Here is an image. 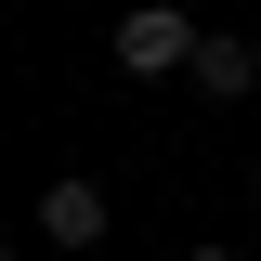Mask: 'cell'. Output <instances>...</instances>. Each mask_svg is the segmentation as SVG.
Masks as SVG:
<instances>
[{
	"instance_id": "1",
	"label": "cell",
	"mask_w": 261,
	"mask_h": 261,
	"mask_svg": "<svg viewBox=\"0 0 261 261\" xmlns=\"http://www.w3.org/2000/svg\"><path fill=\"white\" fill-rule=\"evenodd\" d=\"M196 39H209V27H196L183 0H130V13H118V39H105V53H118L130 79H196Z\"/></svg>"
},
{
	"instance_id": "2",
	"label": "cell",
	"mask_w": 261,
	"mask_h": 261,
	"mask_svg": "<svg viewBox=\"0 0 261 261\" xmlns=\"http://www.w3.org/2000/svg\"><path fill=\"white\" fill-rule=\"evenodd\" d=\"M27 222H39V248H65V261H79V248H105V222H118V209H105V183H92V170H53Z\"/></svg>"
},
{
	"instance_id": "3",
	"label": "cell",
	"mask_w": 261,
	"mask_h": 261,
	"mask_svg": "<svg viewBox=\"0 0 261 261\" xmlns=\"http://www.w3.org/2000/svg\"><path fill=\"white\" fill-rule=\"evenodd\" d=\"M196 92H209V105H248V92H261V39L209 27V39H196Z\"/></svg>"
},
{
	"instance_id": "4",
	"label": "cell",
	"mask_w": 261,
	"mask_h": 261,
	"mask_svg": "<svg viewBox=\"0 0 261 261\" xmlns=\"http://www.w3.org/2000/svg\"><path fill=\"white\" fill-rule=\"evenodd\" d=\"M170 261H235V248H170Z\"/></svg>"
},
{
	"instance_id": "5",
	"label": "cell",
	"mask_w": 261,
	"mask_h": 261,
	"mask_svg": "<svg viewBox=\"0 0 261 261\" xmlns=\"http://www.w3.org/2000/svg\"><path fill=\"white\" fill-rule=\"evenodd\" d=\"M248 209H261V170H248Z\"/></svg>"
},
{
	"instance_id": "6",
	"label": "cell",
	"mask_w": 261,
	"mask_h": 261,
	"mask_svg": "<svg viewBox=\"0 0 261 261\" xmlns=\"http://www.w3.org/2000/svg\"><path fill=\"white\" fill-rule=\"evenodd\" d=\"M0 261H27V248H0Z\"/></svg>"
}]
</instances>
